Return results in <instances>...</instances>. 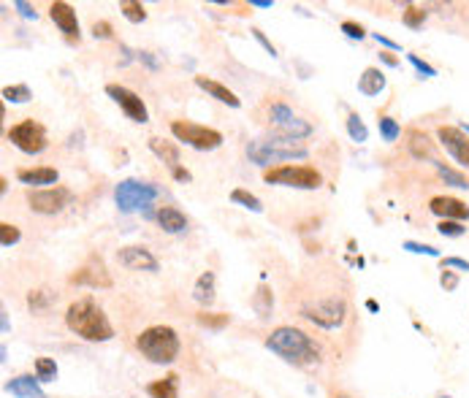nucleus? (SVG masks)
I'll use <instances>...</instances> for the list:
<instances>
[{"label":"nucleus","mask_w":469,"mask_h":398,"mask_svg":"<svg viewBox=\"0 0 469 398\" xmlns=\"http://www.w3.org/2000/svg\"><path fill=\"white\" fill-rule=\"evenodd\" d=\"M231 201H233V204H239V206H244V208H250V211H255V214H261L263 211L261 198H258V195H252V192H247V190H242V187H236L233 192H231Z\"/></svg>","instance_id":"bb28decb"},{"label":"nucleus","mask_w":469,"mask_h":398,"mask_svg":"<svg viewBox=\"0 0 469 398\" xmlns=\"http://www.w3.org/2000/svg\"><path fill=\"white\" fill-rule=\"evenodd\" d=\"M366 309H369V312H377V301H366Z\"/></svg>","instance_id":"6e6d98bb"},{"label":"nucleus","mask_w":469,"mask_h":398,"mask_svg":"<svg viewBox=\"0 0 469 398\" xmlns=\"http://www.w3.org/2000/svg\"><path fill=\"white\" fill-rule=\"evenodd\" d=\"M437 230L442 233V236H464V223H456V220H439V225H437Z\"/></svg>","instance_id":"e433bc0d"},{"label":"nucleus","mask_w":469,"mask_h":398,"mask_svg":"<svg viewBox=\"0 0 469 398\" xmlns=\"http://www.w3.org/2000/svg\"><path fill=\"white\" fill-rule=\"evenodd\" d=\"M158 225L163 227L166 233H182L188 230V217L174 206H160L158 208Z\"/></svg>","instance_id":"412c9836"},{"label":"nucleus","mask_w":469,"mask_h":398,"mask_svg":"<svg viewBox=\"0 0 469 398\" xmlns=\"http://www.w3.org/2000/svg\"><path fill=\"white\" fill-rule=\"evenodd\" d=\"M380 60H383V62H385L388 68H396V65H399V60H396V57L391 55V52H380Z\"/></svg>","instance_id":"603ef678"},{"label":"nucleus","mask_w":469,"mask_h":398,"mask_svg":"<svg viewBox=\"0 0 469 398\" xmlns=\"http://www.w3.org/2000/svg\"><path fill=\"white\" fill-rule=\"evenodd\" d=\"M252 36H255V41H258V44H261L263 49H266V52H269V55H271V57H277V46H274V44H271V41H269V38L263 36V30H258V27H252Z\"/></svg>","instance_id":"37998d69"},{"label":"nucleus","mask_w":469,"mask_h":398,"mask_svg":"<svg viewBox=\"0 0 469 398\" xmlns=\"http://www.w3.org/2000/svg\"><path fill=\"white\" fill-rule=\"evenodd\" d=\"M93 36L95 38H112V25L109 22H95L93 25Z\"/></svg>","instance_id":"a18cd8bd"},{"label":"nucleus","mask_w":469,"mask_h":398,"mask_svg":"<svg viewBox=\"0 0 469 398\" xmlns=\"http://www.w3.org/2000/svg\"><path fill=\"white\" fill-rule=\"evenodd\" d=\"M410 152H413L415 157H432V144H429V138H426V135H420V133H413ZM432 160H434V157H432Z\"/></svg>","instance_id":"473e14b6"},{"label":"nucleus","mask_w":469,"mask_h":398,"mask_svg":"<svg viewBox=\"0 0 469 398\" xmlns=\"http://www.w3.org/2000/svg\"><path fill=\"white\" fill-rule=\"evenodd\" d=\"M120 11H122V17L133 22V25H139V22H144L147 19V8L139 3V0H125V3H120Z\"/></svg>","instance_id":"cd10ccee"},{"label":"nucleus","mask_w":469,"mask_h":398,"mask_svg":"<svg viewBox=\"0 0 469 398\" xmlns=\"http://www.w3.org/2000/svg\"><path fill=\"white\" fill-rule=\"evenodd\" d=\"M65 325L84 341H109L114 336V328L106 312L93 298H79L65 312Z\"/></svg>","instance_id":"f03ea898"},{"label":"nucleus","mask_w":469,"mask_h":398,"mask_svg":"<svg viewBox=\"0 0 469 398\" xmlns=\"http://www.w3.org/2000/svg\"><path fill=\"white\" fill-rule=\"evenodd\" d=\"M385 90V74L380 68H366L364 74L358 76V93L366 95V98H375Z\"/></svg>","instance_id":"4be33fe9"},{"label":"nucleus","mask_w":469,"mask_h":398,"mask_svg":"<svg viewBox=\"0 0 469 398\" xmlns=\"http://www.w3.org/2000/svg\"><path fill=\"white\" fill-rule=\"evenodd\" d=\"M17 179L22 185H27L30 190H44V187H57L60 173L52 166H41V168H25L17 173Z\"/></svg>","instance_id":"a211bd4d"},{"label":"nucleus","mask_w":469,"mask_h":398,"mask_svg":"<svg viewBox=\"0 0 469 398\" xmlns=\"http://www.w3.org/2000/svg\"><path fill=\"white\" fill-rule=\"evenodd\" d=\"M6 138L17 147L19 152L25 154H41V152L49 147V135H46V128L36 122V119H22L17 125H11Z\"/></svg>","instance_id":"6e6552de"},{"label":"nucleus","mask_w":469,"mask_h":398,"mask_svg":"<svg viewBox=\"0 0 469 398\" xmlns=\"http://www.w3.org/2000/svg\"><path fill=\"white\" fill-rule=\"evenodd\" d=\"M247 157L255 166H271V163H285L288 160H304L309 157V150L296 141V138H285V135H266V138H252L247 144Z\"/></svg>","instance_id":"7ed1b4c3"},{"label":"nucleus","mask_w":469,"mask_h":398,"mask_svg":"<svg viewBox=\"0 0 469 398\" xmlns=\"http://www.w3.org/2000/svg\"><path fill=\"white\" fill-rule=\"evenodd\" d=\"M432 163H434V168H437V173L442 176V182H445V185L458 187V190H469V179L464 176V173H458L456 168L445 166V163H439V160H432Z\"/></svg>","instance_id":"a878e982"},{"label":"nucleus","mask_w":469,"mask_h":398,"mask_svg":"<svg viewBox=\"0 0 469 398\" xmlns=\"http://www.w3.org/2000/svg\"><path fill=\"white\" fill-rule=\"evenodd\" d=\"M49 303H52V293H49V290H36V293L27 296V306H30L33 312H44Z\"/></svg>","instance_id":"72a5a7b5"},{"label":"nucleus","mask_w":469,"mask_h":398,"mask_svg":"<svg viewBox=\"0 0 469 398\" xmlns=\"http://www.w3.org/2000/svg\"><path fill=\"white\" fill-rule=\"evenodd\" d=\"M437 135H439V144L448 150V154H451L453 160L458 163V166H464V168H469V135L461 128H451V125H442L439 131H437Z\"/></svg>","instance_id":"ddd939ff"},{"label":"nucleus","mask_w":469,"mask_h":398,"mask_svg":"<svg viewBox=\"0 0 469 398\" xmlns=\"http://www.w3.org/2000/svg\"><path fill=\"white\" fill-rule=\"evenodd\" d=\"M106 95L112 98L114 103L122 109V114L133 119V122H139V125H144V122H150V112H147V103L139 98V95L128 90V87H122V84H106Z\"/></svg>","instance_id":"f8f14e48"},{"label":"nucleus","mask_w":469,"mask_h":398,"mask_svg":"<svg viewBox=\"0 0 469 398\" xmlns=\"http://www.w3.org/2000/svg\"><path fill=\"white\" fill-rule=\"evenodd\" d=\"M14 8H17V11H19V14H22L25 19H36V17H38L36 8H33L30 3H25V0H17V3H14Z\"/></svg>","instance_id":"49530a36"},{"label":"nucleus","mask_w":469,"mask_h":398,"mask_svg":"<svg viewBox=\"0 0 469 398\" xmlns=\"http://www.w3.org/2000/svg\"><path fill=\"white\" fill-rule=\"evenodd\" d=\"M250 6H255V8H271L274 0H250Z\"/></svg>","instance_id":"864d4df0"},{"label":"nucleus","mask_w":469,"mask_h":398,"mask_svg":"<svg viewBox=\"0 0 469 398\" xmlns=\"http://www.w3.org/2000/svg\"><path fill=\"white\" fill-rule=\"evenodd\" d=\"M74 192L68 187H44V190H27V206L38 214H60L65 206H71Z\"/></svg>","instance_id":"9b49d317"},{"label":"nucleus","mask_w":469,"mask_h":398,"mask_svg":"<svg viewBox=\"0 0 469 398\" xmlns=\"http://www.w3.org/2000/svg\"><path fill=\"white\" fill-rule=\"evenodd\" d=\"M271 303H274L271 293H269L266 287H261V290H258V296H255V309H258V314H261V317H266V314L271 312Z\"/></svg>","instance_id":"58836bf2"},{"label":"nucleus","mask_w":469,"mask_h":398,"mask_svg":"<svg viewBox=\"0 0 469 398\" xmlns=\"http://www.w3.org/2000/svg\"><path fill=\"white\" fill-rule=\"evenodd\" d=\"M407 60L413 62V68H415V71H418V74H420V76H426V79H432V76H437V68H434V65H429L426 60H420V57H418V55H407Z\"/></svg>","instance_id":"ea45409f"},{"label":"nucleus","mask_w":469,"mask_h":398,"mask_svg":"<svg viewBox=\"0 0 469 398\" xmlns=\"http://www.w3.org/2000/svg\"><path fill=\"white\" fill-rule=\"evenodd\" d=\"M377 128H380L383 141H388V144H394L396 138L401 135V125L396 122L394 117H380V119H377Z\"/></svg>","instance_id":"c85d7f7f"},{"label":"nucleus","mask_w":469,"mask_h":398,"mask_svg":"<svg viewBox=\"0 0 469 398\" xmlns=\"http://www.w3.org/2000/svg\"><path fill=\"white\" fill-rule=\"evenodd\" d=\"M266 347L280 355L285 363L290 366H299V369H307V366H315L320 363V347L312 341L309 333H304L301 328H293V325H280L269 333L266 339Z\"/></svg>","instance_id":"f257e3e1"},{"label":"nucleus","mask_w":469,"mask_h":398,"mask_svg":"<svg viewBox=\"0 0 469 398\" xmlns=\"http://www.w3.org/2000/svg\"><path fill=\"white\" fill-rule=\"evenodd\" d=\"M117 260H120V265H125V268H131V271H150V274H155V271L160 268L158 258L152 255L147 246H141V244L122 246V249L117 252Z\"/></svg>","instance_id":"4468645a"},{"label":"nucleus","mask_w":469,"mask_h":398,"mask_svg":"<svg viewBox=\"0 0 469 398\" xmlns=\"http://www.w3.org/2000/svg\"><path fill=\"white\" fill-rule=\"evenodd\" d=\"M6 390L17 398H46L44 396V390L38 387V379L30 377V374H19V377H14L8 385H6Z\"/></svg>","instance_id":"aec40b11"},{"label":"nucleus","mask_w":469,"mask_h":398,"mask_svg":"<svg viewBox=\"0 0 469 398\" xmlns=\"http://www.w3.org/2000/svg\"><path fill=\"white\" fill-rule=\"evenodd\" d=\"M71 282L87 284V287H112V277H109V271H106L103 260L93 255V258H90V260L71 277Z\"/></svg>","instance_id":"2eb2a0df"},{"label":"nucleus","mask_w":469,"mask_h":398,"mask_svg":"<svg viewBox=\"0 0 469 398\" xmlns=\"http://www.w3.org/2000/svg\"><path fill=\"white\" fill-rule=\"evenodd\" d=\"M36 379L38 382H55L57 379L55 358H38L36 360Z\"/></svg>","instance_id":"2f4dec72"},{"label":"nucleus","mask_w":469,"mask_h":398,"mask_svg":"<svg viewBox=\"0 0 469 398\" xmlns=\"http://www.w3.org/2000/svg\"><path fill=\"white\" fill-rule=\"evenodd\" d=\"M266 185H282V187L296 190H318L323 185V173L312 166H277L263 173Z\"/></svg>","instance_id":"423d86ee"},{"label":"nucleus","mask_w":469,"mask_h":398,"mask_svg":"<svg viewBox=\"0 0 469 398\" xmlns=\"http://www.w3.org/2000/svg\"><path fill=\"white\" fill-rule=\"evenodd\" d=\"M442 265H445V268H461V271H469V260H464V258H445Z\"/></svg>","instance_id":"de8ad7c7"},{"label":"nucleus","mask_w":469,"mask_h":398,"mask_svg":"<svg viewBox=\"0 0 469 398\" xmlns=\"http://www.w3.org/2000/svg\"><path fill=\"white\" fill-rule=\"evenodd\" d=\"M174 179H176V182H193V173L179 166V168H174Z\"/></svg>","instance_id":"3c124183"},{"label":"nucleus","mask_w":469,"mask_h":398,"mask_svg":"<svg viewBox=\"0 0 469 398\" xmlns=\"http://www.w3.org/2000/svg\"><path fill=\"white\" fill-rule=\"evenodd\" d=\"M49 17L55 22L57 27H60V33L65 38H71V41H79V19H76V11L68 6V3H63V0H57L49 6Z\"/></svg>","instance_id":"dca6fc26"},{"label":"nucleus","mask_w":469,"mask_h":398,"mask_svg":"<svg viewBox=\"0 0 469 398\" xmlns=\"http://www.w3.org/2000/svg\"><path fill=\"white\" fill-rule=\"evenodd\" d=\"M342 33L347 38H353V41H361V38H366V30L358 25V22H342Z\"/></svg>","instance_id":"a19ab883"},{"label":"nucleus","mask_w":469,"mask_h":398,"mask_svg":"<svg viewBox=\"0 0 469 398\" xmlns=\"http://www.w3.org/2000/svg\"><path fill=\"white\" fill-rule=\"evenodd\" d=\"M429 208H432L439 220H456V223H461V220L469 217L467 204L458 201V198H451V195H437V198H432V201H429Z\"/></svg>","instance_id":"f3484780"},{"label":"nucleus","mask_w":469,"mask_h":398,"mask_svg":"<svg viewBox=\"0 0 469 398\" xmlns=\"http://www.w3.org/2000/svg\"><path fill=\"white\" fill-rule=\"evenodd\" d=\"M439 398H451V396H439Z\"/></svg>","instance_id":"13d9d810"},{"label":"nucleus","mask_w":469,"mask_h":398,"mask_svg":"<svg viewBox=\"0 0 469 398\" xmlns=\"http://www.w3.org/2000/svg\"><path fill=\"white\" fill-rule=\"evenodd\" d=\"M198 322H201V325H212V328H223L228 322V314L214 317V314H207V312H204V314H198Z\"/></svg>","instance_id":"79ce46f5"},{"label":"nucleus","mask_w":469,"mask_h":398,"mask_svg":"<svg viewBox=\"0 0 469 398\" xmlns=\"http://www.w3.org/2000/svg\"><path fill=\"white\" fill-rule=\"evenodd\" d=\"M171 133L176 141H182L198 152H214L217 147H223V133L207 128V125H198V122H190V119H174Z\"/></svg>","instance_id":"39448f33"},{"label":"nucleus","mask_w":469,"mask_h":398,"mask_svg":"<svg viewBox=\"0 0 469 398\" xmlns=\"http://www.w3.org/2000/svg\"><path fill=\"white\" fill-rule=\"evenodd\" d=\"M423 22H426V8H418V6H410V8L404 11V25H407V27H413V30H418V27H423Z\"/></svg>","instance_id":"f704fd0d"},{"label":"nucleus","mask_w":469,"mask_h":398,"mask_svg":"<svg viewBox=\"0 0 469 398\" xmlns=\"http://www.w3.org/2000/svg\"><path fill=\"white\" fill-rule=\"evenodd\" d=\"M375 41H377V44H383L385 49H391V52H399V49H401L396 41H391L388 36H380V33H375Z\"/></svg>","instance_id":"09e8293b"},{"label":"nucleus","mask_w":469,"mask_h":398,"mask_svg":"<svg viewBox=\"0 0 469 398\" xmlns=\"http://www.w3.org/2000/svg\"><path fill=\"white\" fill-rule=\"evenodd\" d=\"M193 298L201 306H212L214 303V271H204L195 284H193Z\"/></svg>","instance_id":"b1692460"},{"label":"nucleus","mask_w":469,"mask_h":398,"mask_svg":"<svg viewBox=\"0 0 469 398\" xmlns=\"http://www.w3.org/2000/svg\"><path fill=\"white\" fill-rule=\"evenodd\" d=\"M150 150L169 166L171 171L179 168V147L174 141H163V138H150Z\"/></svg>","instance_id":"393cba45"},{"label":"nucleus","mask_w":469,"mask_h":398,"mask_svg":"<svg viewBox=\"0 0 469 398\" xmlns=\"http://www.w3.org/2000/svg\"><path fill=\"white\" fill-rule=\"evenodd\" d=\"M195 84L204 90L207 95H212L214 100H220V103H226L231 109H239L242 106V100L236 98L233 90H228L226 84H220V81H214V79H207V76H195Z\"/></svg>","instance_id":"6ab92c4d"},{"label":"nucleus","mask_w":469,"mask_h":398,"mask_svg":"<svg viewBox=\"0 0 469 398\" xmlns=\"http://www.w3.org/2000/svg\"><path fill=\"white\" fill-rule=\"evenodd\" d=\"M347 135H350L356 144H364V141L369 138V131H366V125H364V119H361L358 114H347Z\"/></svg>","instance_id":"7c9ffc66"},{"label":"nucleus","mask_w":469,"mask_h":398,"mask_svg":"<svg viewBox=\"0 0 469 398\" xmlns=\"http://www.w3.org/2000/svg\"><path fill=\"white\" fill-rule=\"evenodd\" d=\"M136 347L150 363H160V366H169L179 358V350H182V341L176 336V331L169 325H150L144 328L139 336H136Z\"/></svg>","instance_id":"20e7f679"},{"label":"nucleus","mask_w":469,"mask_h":398,"mask_svg":"<svg viewBox=\"0 0 469 398\" xmlns=\"http://www.w3.org/2000/svg\"><path fill=\"white\" fill-rule=\"evenodd\" d=\"M160 195V190L150 185V182H139V179H122L114 187V204L120 206V211L131 214L136 208H147Z\"/></svg>","instance_id":"0eeeda50"},{"label":"nucleus","mask_w":469,"mask_h":398,"mask_svg":"<svg viewBox=\"0 0 469 398\" xmlns=\"http://www.w3.org/2000/svg\"><path fill=\"white\" fill-rule=\"evenodd\" d=\"M19 239H22V233H19L17 225H8V223H3V225H0V244L3 246L19 244Z\"/></svg>","instance_id":"c9c22d12"},{"label":"nucleus","mask_w":469,"mask_h":398,"mask_svg":"<svg viewBox=\"0 0 469 398\" xmlns=\"http://www.w3.org/2000/svg\"><path fill=\"white\" fill-rule=\"evenodd\" d=\"M404 249L413 252V255H429V258H439V249L432 244H420V241H404Z\"/></svg>","instance_id":"4c0bfd02"},{"label":"nucleus","mask_w":469,"mask_h":398,"mask_svg":"<svg viewBox=\"0 0 469 398\" xmlns=\"http://www.w3.org/2000/svg\"><path fill=\"white\" fill-rule=\"evenodd\" d=\"M147 396L150 398H179V377L169 374L163 379H155L147 385Z\"/></svg>","instance_id":"5701e85b"},{"label":"nucleus","mask_w":469,"mask_h":398,"mask_svg":"<svg viewBox=\"0 0 469 398\" xmlns=\"http://www.w3.org/2000/svg\"><path fill=\"white\" fill-rule=\"evenodd\" d=\"M461 131H464V133H467V135H469V125H467V122H464V125H461Z\"/></svg>","instance_id":"4d7b16f0"},{"label":"nucleus","mask_w":469,"mask_h":398,"mask_svg":"<svg viewBox=\"0 0 469 398\" xmlns=\"http://www.w3.org/2000/svg\"><path fill=\"white\" fill-rule=\"evenodd\" d=\"M0 325H3V333H8V317H6V312H0Z\"/></svg>","instance_id":"5fc2aeb1"},{"label":"nucleus","mask_w":469,"mask_h":398,"mask_svg":"<svg viewBox=\"0 0 469 398\" xmlns=\"http://www.w3.org/2000/svg\"><path fill=\"white\" fill-rule=\"evenodd\" d=\"M136 55H139V60H141V62H144L150 71H158V60L152 57V52H136Z\"/></svg>","instance_id":"8fccbe9b"},{"label":"nucleus","mask_w":469,"mask_h":398,"mask_svg":"<svg viewBox=\"0 0 469 398\" xmlns=\"http://www.w3.org/2000/svg\"><path fill=\"white\" fill-rule=\"evenodd\" d=\"M301 314L309 322L326 328V331H334V328H342V322L347 317V303H345V298L334 296V298H323V301L307 303V306L301 309Z\"/></svg>","instance_id":"1a4fd4ad"},{"label":"nucleus","mask_w":469,"mask_h":398,"mask_svg":"<svg viewBox=\"0 0 469 398\" xmlns=\"http://www.w3.org/2000/svg\"><path fill=\"white\" fill-rule=\"evenodd\" d=\"M439 284H442L445 290H456V287H458V277H456L453 271H445V268H442V274H439Z\"/></svg>","instance_id":"c03bdc74"},{"label":"nucleus","mask_w":469,"mask_h":398,"mask_svg":"<svg viewBox=\"0 0 469 398\" xmlns=\"http://www.w3.org/2000/svg\"><path fill=\"white\" fill-rule=\"evenodd\" d=\"M33 98L27 84H11V87H3V100L6 103H27Z\"/></svg>","instance_id":"c756f323"},{"label":"nucleus","mask_w":469,"mask_h":398,"mask_svg":"<svg viewBox=\"0 0 469 398\" xmlns=\"http://www.w3.org/2000/svg\"><path fill=\"white\" fill-rule=\"evenodd\" d=\"M269 122H271V128L277 131V135H285V138H307V135H312V125L307 122V119H301L299 114L293 112L288 103H271V109H269Z\"/></svg>","instance_id":"9d476101"}]
</instances>
